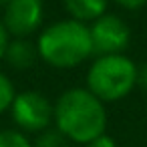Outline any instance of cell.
Returning <instances> with one entry per match:
<instances>
[{"label":"cell","instance_id":"cell-6","mask_svg":"<svg viewBox=\"0 0 147 147\" xmlns=\"http://www.w3.org/2000/svg\"><path fill=\"white\" fill-rule=\"evenodd\" d=\"M2 24L8 36L26 38L42 24V0H8Z\"/></svg>","mask_w":147,"mask_h":147},{"label":"cell","instance_id":"cell-3","mask_svg":"<svg viewBox=\"0 0 147 147\" xmlns=\"http://www.w3.org/2000/svg\"><path fill=\"white\" fill-rule=\"evenodd\" d=\"M135 85L137 67L125 55L97 57L87 73V91H91L103 103L125 99Z\"/></svg>","mask_w":147,"mask_h":147},{"label":"cell","instance_id":"cell-2","mask_svg":"<svg viewBox=\"0 0 147 147\" xmlns=\"http://www.w3.org/2000/svg\"><path fill=\"white\" fill-rule=\"evenodd\" d=\"M38 57L55 69H73L93 55L89 26L67 18L49 24L36 40Z\"/></svg>","mask_w":147,"mask_h":147},{"label":"cell","instance_id":"cell-5","mask_svg":"<svg viewBox=\"0 0 147 147\" xmlns=\"http://www.w3.org/2000/svg\"><path fill=\"white\" fill-rule=\"evenodd\" d=\"M89 34L93 53H97L99 57L123 55L131 38L127 22L115 14H103L101 18L93 20V24L89 26Z\"/></svg>","mask_w":147,"mask_h":147},{"label":"cell","instance_id":"cell-8","mask_svg":"<svg viewBox=\"0 0 147 147\" xmlns=\"http://www.w3.org/2000/svg\"><path fill=\"white\" fill-rule=\"evenodd\" d=\"M63 4L73 20L87 22V20H97L105 14L109 0H63Z\"/></svg>","mask_w":147,"mask_h":147},{"label":"cell","instance_id":"cell-16","mask_svg":"<svg viewBox=\"0 0 147 147\" xmlns=\"http://www.w3.org/2000/svg\"><path fill=\"white\" fill-rule=\"evenodd\" d=\"M8 2V0H0V8H4V4Z\"/></svg>","mask_w":147,"mask_h":147},{"label":"cell","instance_id":"cell-13","mask_svg":"<svg viewBox=\"0 0 147 147\" xmlns=\"http://www.w3.org/2000/svg\"><path fill=\"white\" fill-rule=\"evenodd\" d=\"M8 40H10V36H8V32H6V28H4V24H2V20H0V61L4 59V53H6V47H8Z\"/></svg>","mask_w":147,"mask_h":147},{"label":"cell","instance_id":"cell-4","mask_svg":"<svg viewBox=\"0 0 147 147\" xmlns=\"http://www.w3.org/2000/svg\"><path fill=\"white\" fill-rule=\"evenodd\" d=\"M12 121L22 133H42L53 123V103L38 91L16 93L10 107Z\"/></svg>","mask_w":147,"mask_h":147},{"label":"cell","instance_id":"cell-11","mask_svg":"<svg viewBox=\"0 0 147 147\" xmlns=\"http://www.w3.org/2000/svg\"><path fill=\"white\" fill-rule=\"evenodd\" d=\"M32 147H67V139L57 129H45L34 139Z\"/></svg>","mask_w":147,"mask_h":147},{"label":"cell","instance_id":"cell-1","mask_svg":"<svg viewBox=\"0 0 147 147\" xmlns=\"http://www.w3.org/2000/svg\"><path fill=\"white\" fill-rule=\"evenodd\" d=\"M53 121L55 129L63 133L67 141L87 145L93 139L105 135V103L87 89H69L53 105Z\"/></svg>","mask_w":147,"mask_h":147},{"label":"cell","instance_id":"cell-12","mask_svg":"<svg viewBox=\"0 0 147 147\" xmlns=\"http://www.w3.org/2000/svg\"><path fill=\"white\" fill-rule=\"evenodd\" d=\"M85 147H117V143H115L113 137H109V135H101V137L93 139L91 143H87Z\"/></svg>","mask_w":147,"mask_h":147},{"label":"cell","instance_id":"cell-14","mask_svg":"<svg viewBox=\"0 0 147 147\" xmlns=\"http://www.w3.org/2000/svg\"><path fill=\"white\" fill-rule=\"evenodd\" d=\"M115 2L119 6L127 8V10H137V8H141V6L147 4V0H115Z\"/></svg>","mask_w":147,"mask_h":147},{"label":"cell","instance_id":"cell-10","mask_svg":"<svg viewBox=\"0 0 147 147\" xmlns=\"http://www.w3.org/2000/svg\"><path fill=\"white\" fill-rule=\"evenodd\" d=\"M14 97H16V91H14L12 81L4 73H0V115L6 113V111H10Z\"/></svg>","mask_w":147,"mask_h":147},{"label":"cell","instance_id":"cell-9","mask_svg":"<svg viewBox=\"0 0 147 147\" xmlns=\"http://www.w3.org/2000/svg\"><path fill=\"white\" fill-rule=\"evenodd\" d=\"M0 147H32V141L18 129L0 131Z\"/></svg>","mask_w":147,"mask_h":147},{"label":"cell","instance_id":"cell-7","mask_svg":"<svg viewBox=\"0 0 147 147\" xmlns=\"http://www.w3.org/2000/svg\"><path fill=\"white\" fill-rule=\"evenodd\" d=\"M36 57H38L36 45L30 42L28 38H12V40H8V47H6V53H4V61L12 69H18V71L30 69L34 65Z\"/></svg>","mask_w":147,"mask_h":147},{"label":"cell","instance_id":"cell-15","mask_svg":"<svg viewBox=\"0 0 147 147\" xmlns=\"http://www.w3.org/2000/svg\"><path fill=\"white\" fill-rule=\"evenodd\" d=\"M137 85L147 91V63L141 69H137Z\"/></svg>","mask_w":147,"mask_h":147}]
</instances>
